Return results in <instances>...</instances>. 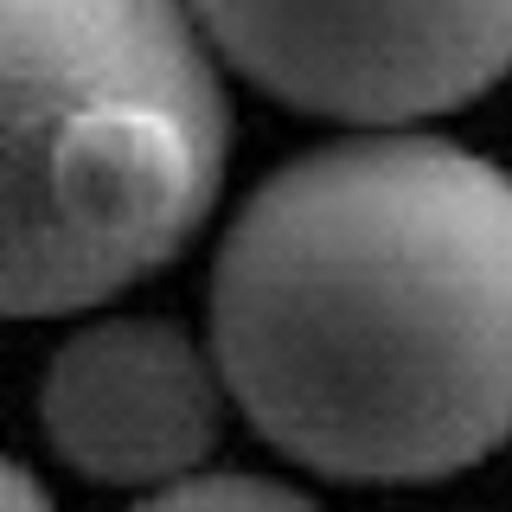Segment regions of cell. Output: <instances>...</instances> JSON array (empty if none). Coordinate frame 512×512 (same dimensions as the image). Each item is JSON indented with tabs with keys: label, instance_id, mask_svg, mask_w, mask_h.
<instances>
[{
	"label": "cell",
	"instance_id": "obj_1",
	"mask_svg": "<svg viewBox=\"0 0 512 512\" xmlns=\"http://www.w3.org/2000/svg\"><path fill=\"white\" fill-rule=\"evenodd\" d=\"M218 378L282 455L436 480L512 436V173L436 135L301 154L212 276Z\"/></svg>",
	"mask_w": 512,
	"mask_h": 512
},
{
	"label": "cell",
	"instance_id": "obj_6",
	"mask_svg": "<svg viewBox=\"0 0 512 512\" xmlns=\"http://www.w3.org/2000/svg\"><path fill=\"white\" fill-rule=\"evenodd\" d=\"M0 512H52V493H45L13 455H0Z\"/></svg>",
	"mask_w": 512,
	"mask_h": 512
},
{
	"label": "cell",
	"instance_id": "obj_2",
	"mask_svg": "<svg viewBox=\"0 0 512 512\" xmlns=\"http://www.w3.org/2000/svg\"><path fill=\"white\" fill-rule=\"evenodd\" d=\"M231 154L180 0H0V314H71L205 224Z\"/></svg>",
	"mask_w": 512,
	"mask_h": 512
},
{
	"label": "cell",
	"instance_id": "obj_4",
	"mask_svg": "<svg viewBox=\"0 0 512 512\" xmlns=\"http://www.w3.org/2000/svg\"><path fill=\"white\" fill-rule=\"evenodd\" d=\"M45 436L77 474L109 487H167L218 436V378L167 320L84 327L45 365Z\"/></svg>",
	"mask_w": 512,
	"mask_h": 512
},
{
	"label": "cell",
	"instance_id": "obj_3",
	"mask_svg": "<svg viewBox=\"0 0 512 512\" xmlns=\"http://www.w3.org/2000/svg\"><path fill=\"white\" fill-rule=\"evenodd\" d=\"M250 84L333 122L397 128L512 71V0H192Z\"/></svg>",
	"mask_w": 512,
	"mask_h": 512
},
{
	"label": "cell",
	"instance_id": "obj_5",
	"mask_svg": "<svg viewBox=\"0 0 512 512\" xmlns=\"http://www.w3.org/2000/svg\"><path fill=\"white\" fill-rule=\"evenodd\" d=\"M135 512H314V506L256 474H180L154 487Z\"/></svg>",
	"mask_w": 512,
	"mask_h": 512
}]
</instances>
